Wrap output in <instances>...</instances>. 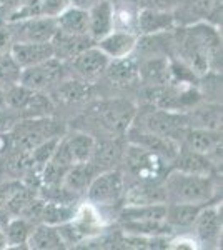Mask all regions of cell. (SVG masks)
Returning <instances> with one entry per match:
<instances>
[{
  "mask_svg": "<svg viewBox=\"0 0 223 250\" xmlns=\"http://www.w3.org/2000/svg\"><path fill=\"white\" fill-rule=\"evenodd\" d=\"M180 145L197 154H203L213 165L222 164V132L202 127H186Z\"/></svg>",
  "mask_w": 223,
  "mask_h": 250,
  "instance_id": "9",
  "label": "cell"
},
{
  "mask_svg": "<svg viewBox=\"0 0 223 250\" xmlns=\"http://www.w3.org/2000/svg\"><path fill=\"white\" fill-rule=\"evenodd\" d=\"M35 95H37V92L19 82L5 90V105L10 110L17 112L20 117V114H25L27 112L30 104L34 102Z\"/></svg>",
  "mask_w": 223,
  "mask_h": 250,
  "instance_id": "31",
  "label": "cell"
},
{
  "mask_svg": "<svg viewBox=\"0 0 223 250\" xmlns=\"http://www.w3.org/2000/svg\"><path fill=\"white\" fill-rule=\"evenodd\" d=\"M28 249H37V250H57V249H65L67 244L62 239L57 225L48 224H35L30 232V237L27 240Z\"/></svg>",
  "mask_w": 223,
  "mask_h": 250,
  "instance_id": "21",
  "label": "cell"
},
{
  "mask_svg": "<svg viewBox=\"0 0 223 250\" xmlns=\"http://www.w3.org/2000/svg\"><path fill=\"white\" fill-rule=\"evenodd\" d=\"M103 125L115 132H123L130 127L133 117H135V107L125 100H110L105 102L99 108Z\"/></svg>",
  "mask_w": 223,
  "mask_h": 250,
  "instance_id": "17",
  "label": "cell"
},
{
  "mask_svg": "<svg viewBox=\"0 0 223 250\" xmlns=\"http://www.w3.org/2000/svg\"><path fill=\"white\" fill-rule=\"evenodd\" d=\"M168 247L170 249H200V244L195 237H190V235H180L178 239L168 242Z\"/></svg>",
  "mask_w": 223,
  "mask_h": 250,
  "instance_id": "39",
  "label": "cell"
},
{
  "mask_svg": "<svg viewBox=\"0 0 223 250\" xmlns=\"http://www.w3.org/2000/svg\"><path fill=\"white\" fill-rule=\"evenodd\" d=\"M12 217L14 215L9 212V208H7L5 205H0V230H3V229L7 227V224L10 222Z\"/></svg>",
  "mask_w": 223,
  "mask_h": 250,
  "instance_id": "43",
  "label": "cell"
},
{
  "mask_svg": "<svg viewBox=\"0 0 223 250\" xmlns=\"http://www.w3.org/2000/svg\"><path fill=\"white\" fill-rule=\"evenodd\" d=\"M67 77H70L67 63L52 57L34 67L23 68L20 75V83L35 92H50Z\"/></svg>",
  "mask_w": 223,
  "mask_h": 250,
  "instance_id": "5",
  "label": "cell"
},
{
  "mask_svg": "<svg viewBox=\"0 0 223 250\" xmlns=\"http://www.w3.org/2000/svg\"><path fill=\"white\" fill-rule=\"evenodd\" d=\"M167 204H210L217 193L213 177L193 175L170 168L163 177Z\"/></svg>",
  "mask_w": 223,
  "mask_h": 250,
  "instance_id": "1",
  "label": "cell"
},
{
  "mask_svg": "<svg viewBox=\"0 0 223 250\" xmlns=\"http://www.w3.org/2000/svg\"><path fill=\"white\" fill-rule=\"evenodd\" d=\"M0 249H7V240L2 230H0Z\"/></svg>",
  "mask_w": 223,
  "mask_h": 250,
  "instance_id": "46",
  "label": "cell"
},
{
  "mask_svg": "<svg viewBox=\"0 0 223 250\" xmlns=\"http://www.w3.org/2000/svg\"><path fill=\"white\" fill-rule=\"evenodd\" d=\"M23 0H0V22H5Z\"/></svg>",
  "mask_w": 223,
  "mask_h": 250,
  "instance_id": "40",
  "label": "cell"
},
{
  "mask_svg": "<svg viewBox=\"0 0 223 250\" xmlns=\"http://www.w3.org/2000/svg\"><path fill=\"white\" fill-rule=\"evenodd\" d=\"M175 27V19H173L172 12L139 7V12H137V34H139V37L167 34Z\"/></svg>",
  "mask_w": 223,
  "mask_h": 250,
  "instance_id": "13",
  "label": "cell"
},
{
  "mask_svg": "<svg viewBox=\"0 0 223 250\" xmlns=\"http://www.w3.org/2000/svg\"><path fill=\"white\" fill-rule=\"evenodd\" d=\"M9 52L22 70L54 57L52 42H14Z\"/></svg>",
  "mask_w": 223,
  "mask_h": 250,
  "instance_id": "14",
  "label": "cell"
},
{
  "mask_svg": "<svg viewBox=\"0 0 223 250\" xmlns=\"http://www.w3.org/2000/svg\"><path fill=\"white\" fill-rule=\"evenodd\" d=\"M50 94L63 104H79L92 95V85L90 82H85L77 77H67L55 88H52Z\"/></svg>",
  "mask_w": 223,
  "mask_h": 250,
  "instance_id": "25",
  "label": "cell"
},
{
  "mask_svg": "<svg viewBox=\"0 0 223 250\" xmlns=\"http://www.w3.org/2000/svg\"><path fill=\"white\" fill-rule=\"evenodd\" d=\"M178 0H142L140 7H148L153 10H163V12H173Z\"/></svg>",
  "mask_w": 223,
  "mask_h": 250,
  "instance_id": "38",
  "label": "cell"
},
{
  "mask_svg": "<svg viewBox=\"0 0 223 250\" xmlns=\"http://www.w3.org/2000/svg\"><path fill=\"white\" fill-rule=\"evenodd\" d=\"M97 173L99 172H97V165L93 164V160H88V162L83 164H75L67 168L62 185L67 190L75 193V195H80V193H85L88 184L92 182V179Z\"/></svg>",
  "mask_w": 223,
  "mask_h": 250,
  "instance_id": "23",
  "label": "cell"
},
{
  "mask_svg": "<svg viewBox=\"0 0 223 250\" xmlns=\"http://www.w3.org/2000/svg\"><path fill=\"white\" fill-rule=\"evenodd\" d=\"M70 7V0H39V10L43 17L57 19Z\"/></svg>",
  "mask_w": 223,
  "mask_h": 250,
  "instance_id": "35",
  "label": "cell"
},
{
  "mask_svg": "<svg viewBox=\"0 0 223 250\" xmlns=\"http://www.w3.org/2000/svg\"><path fill=\"white\" fill-rule=\"evenodd\" d=\"M170 168H175V170L185 173H193V175L213 177L217 165H213L212 160L203 154H197V152H192L185 147H180L177 157L170 162Z\"/></svg>",
  "mask_w": 223,
  "mask_h": 250,
  "instance_id": "19",
  "label": "cell"
},
{
  "mask_svg": "<svg viewBox=\"0 0 223 250\" xmlns=\"http://www.w3.org/2000/svg\"><path fill=\"white\" fill-rule=\"evenodd\" d=\"M172 14L177 27H188L198 22L220 27L222 23V5H215L213 0H178Z\"/></svg>",
  "mask_w": 223,
  "mask_h": 250,
  "instance_id": "7",
  "label": "cell"
},
{
  "mask_svg": "<svg viewBox=\"0 0 223 250\" xmlns=\"http://www.w3.org/2000/svg\"><path fill=\"white\" fill-rule=\"evenodd\" d=\"M137 43H139V35L137 34L113 29L108 35L100 39L95 45L112 60V59H122V57H127V55H132L137 48Z\"/></svg>",
  "mask_w": 223,
  "mask_h": 250,
  "instance_id": "16",
  "label": "cell"
},
{
  "mask_svg": "<svg viewBox=\"0 0 223 250\" xmlns=\"http://www.w3.org/2000/svg\"><path fill=\"white\" fill-rule=\"evenodd\" d=\"M12 150V137L10 134H0V155Z\"/></svg>",
  "mask_w": 223,
  "mask_h": 250,
  "instance_id": "42",
  "label": "cell"
},
{
  "mask_svg": "<svg viewBox=\"0 0 223 250\" xmlns=\"http://www.w3.org/2000/svg\"><path fill=\"white\" fill-rule=\"evenodd\" d=\"M77 210L75 204H63V202H45L43 205L40 222L48 225H62L74 219Z\"/></svg>",
  "mask_w": 223,
  "mask_h": 250,
  "instance_id": "32",
  "label": "cell"
},
{
  "mask_svg": "<svg viewBox=\"0 0 223 250\" xmlns=\"http://www.w3.org/2000/svg\"><path fill=\"white\" fill-rule=\"evenodd\" d=\"M5 23L9 25L12 42H52L59 30L55 19L43 17V15Z\"/></svg>",
  "mask_w": 223,
  "mask_h": 250,
  "instance_id": "10",
  "label": "cell"
},
{
  "mask_svg": "<svg viewBox=\"0 0 223 250\" xmlns=\"http://www.w3.org/2000/svg\"><path fill=\"white\" fill-rule=\"evenodd\" d=\"M186 127H188V120H186L185 114L168 110V108H153L152 112L142 117L140 130L162 137H170V139L180 142Z\"/></svg>",
  "mask_w": 223,
  "mask_h": 250,
  "instance_id": "8",
  "label": "cell"
},
{
  "mask_svg": "<svg viewBox=\"0 0 223 250\" xmlns=\"http://www.w3.org/2000/svg\"><path fill=\"white\" fill-rule=\"evenodd\" d=\"M92 45H95V42L90 39V35H74L57 30V34L52 39L54 57L62 60V62H68Z\"/></svg>",
  "mask_w": 223,
  "mask_h": 250,
  "instance_id": "18",
  "label": "cell"
},
{
  "mask_svg": "<svg viewBox=\"0 0 223 250\" xmlns=\"http://www.w3.org/2000/svg\"><path fill=\"white\" fill-rule=\"evenodd\" d=\"M108 62H110V59L97 45H92L65 63L68 67L70 77H77L80 80H85V82H92V80L102 77L105 74V68H107Z\"/></svg>",
  "mask_w": 223,
  "mask_h": 250,
  "instance_id": "11",
  "label": "cell"
},
{
  "mask_svg": "<svg viewBox=\"0 0 223 250\" xmlns=\"http://www.w3.org/2000/svg\"><path fill=\"white\" fill-rule=\"evenodd\" d=\"M12 43L14 42H12L9 25H7L5 22H0V55L5 54V52H9Z\"/></svg>",
  "mask_w": 223,
  "mask_h": 250,
  "instance_id": "41",
  "label": "cell"
},
{
  "mask_svg": "<svg viewBox=\"0 0 223 250\" xmlns=\"http://www.w3.org/2000/svg\"><path fill=\"white\" fill-rule=\"evenodd\" d=\"M190 110H192V115H186L188 127L212 128V130L222 128V105L218 104H206L203 107L197 104Z\"/></svg>",
  "mask_w": 223,
  "mask_h": 250,
  "instance_id": "29",
  "label": "cell"
},
{
  "mask_svg": "<svg viewBox=\"0 0 223 250\" xmlns=\"http://www.w3.org/2000/svg\"><path fill=\"white\" fill-rule=\"evenodd\" d=\"M57 29L65 34L88 35V10L70 5L55 19Z\"/></svg>",
  "mask_w": 223,
  "mask_h": 250,
  "instance_id": "27",
  "label": "cell"
},
{
  "mask_svg": "<svg viewBox=\"0 0 223 250\" xmlns=\"http://www.w3.org/2000/svg\"><path fill=\"white\" fill-rule=\"evenodd\" d=\"M12 150L28 152L52 137H60V127L50 117L20 119L10 132Z\"/></svg>",
  "mask_w": 223,
  "mask_h": 250,
  "instance_id": "2",
  "label": "cell"
},
{
  "mask_svg": "<svg viewBox=\"0 0 223 250\" xmlns=\"http://www.w3.org/2000/svg\"><path fill=\"white\" fill-rule=\"evenodd\" d=\"M22 187L20 180H9V182H0V205H5L9 199Z\"/></svg>",
  "mask_w": 223,
  "mask_h": 250,
  "instance_id": "37",
  "label": "cell"
},
{
  "mask_svg": "<svg viewBox=\"0 0 223 250\" xmlns=\"http://www.w3.org/2000/svg\"><path fill=\"white\" fill-rule=\"evenodd\" d=\"M99 0H70V5L74 7H80V9H90L93 3H97Z\"/></svg>",
  "mask_w": 223,
  "mask_h": 250,
  "instance_id": "44",
  "label": "cell"
},
{
  "mask_svg": "<svg viewBox=\"0 0 223 250\" xmlns=\"http://www.w3.org/2000/svg\"><path fill=\"white\" fill-rule=\"evenodd\" d=\"M20 75H22V68L12 59L10 52H5V54L0 55V88L7 90L12 85L19 83Z\"/></svg>",
  "mask_w": 223,
  "mask_h": 250,
  "instance_id": "34",
  "label": "cell"
},
{
  "mask_svg": "<svg viewBox=\"0 0 223 250\" xmlns=\"http://www.w3.org/2000/svg\"><path fill=\"white\" fill-rule=\"evenodd\" d=\"M125 159H127L130 172L135 177H139L142 182H158L162 177H165L167 165L170 164L157 152H152L135 144H130Z\"/></svg>",
  "mask_w": 223,
  "mask_h": 250,
  "instance_id": "6",
  "label": "cell"
},
{
  "mask_svg": "<svg viewBox=\"0 0 223 250\" xmlns=\"http://www.w3.org/2000/svg\"><path fill=\"white\" fill-rule=\"evenodd\" d=\"M87 202L93 204L95 207H113L119 204L125 195V177L117 168L112 170L99 172L88 184L87 190Z\"/></svg>",
  "mask_w": 223,
  "mask_h": 250,
  "instance_id": "3",
  "label": "cell"
},
{
  "mask_svg": "<svg viewBox=\"0 0 223 250\" xmlns=\"http://www.w3.org/2000/svg\"><path fill=\"white\" fill-rule=\"evenodd\" d=\"M20 120V117L17 112L10 110V108L3 107L0 108V134H10L12 128L15 127V124H17Z\"/></svg>",
  "mask_w": 223,
  "mask_h": 250,
  "instance_id": "36",
  "label": "cell"
},
{
  "mask_svg": "<svg viewBox=\"0 0 223 250\" xmlns=\"http://www.w3.org/2000/svg\"><path fill=\"white\" fill-rule=\"evenodd\" d=\"M113 14L115 7L108 0H99L88 9V35L95 43L115 29Z\"/></svg>",
  "mask_w": 223,
  "mask_h": 250,
  "instance_id": "15",
  "label": "cell"
},
{
  "mask_svg": "<svg viewBox=\"0 0 223 250\" xmlns=\"http://www.w3.org/2000/svg\"><path fill=\"white\" fill-rule=\"evenodd\" d=\"M192 227L200 247H218L222 239V205H203Z\"/></svg>",
  "mask_w": 223,
  "mask_h": 250,
  "instance_id": "12",
  "label": "cell"
},
{
  "mask_svg": "<svg viewBox=\"0 0 223 250\" xmlns=\"http://www.w3.org/2000/svg\"><path fill=\"white\" fill-rule=\"evenodd\" d=\"M105 75L117 85H128V83L139 80V60L133 55L112 59L105 68Z\"/></svg>",
  "mask_w": 223,
  "mask_h": 250,
  "instance_id": "24",
  "label": "cell"
},
{
  "mask_svg": "<svg viewBox=\"0 0 223 250\" xmlns=\"http://www.w3.org/2000/svg\"><path fill=\"white\" fill-rule=\"evenodd\" d=\"M97 148V142L92 135L85 132H74V134L62 135L57 144V148L52 155L50 162L60 167H72L75 164H83L92 159Z\"/></svg>",
  "mask_w": 223,
  "mask_h": 250,
  "instance_id": "4",
  "label": "cell"
},
{
  "mask_svg": "<svg viewBox=\"0 0 223 250\" xmlns=\"http://www.w3.org/2000/svg\"><path fill=\"white\" fill-rule=\"evenodd\" d=\"M112 2L113 5H135V7H140L142 0H108Z\"/></svg>",
  "mask_w": 223,
  "mask_h": 250,
  "instance_id": "45",
  "label": "cell"
},
{
  "mask_svg": "<svg viewBox=\"0 0 223 250\" xmlns=\"http://www.w3.org/2000/svg\"><path fill=\"white\" fill-rule=\"evenodd\" d=\"M35 224H32L30 220L23 219V217L14 215L10 222L7 224V227L3 229V235L7 240V249L9 247H22L27 245V240L30 237V232L34 229Z\"/></svg>",
  "mask_w": 223,
  "mask_h": 250,
  "instance_id": "30",
  "label": "cell"
},
{
  "mask_svg": "<svg viewBox=\"0 0 223 250\" xmlns=\"http://www.w3.org/2000/svg\"><path fill=\"white\" fill-rule=\"evenodd\" d=\"M167 204L150 205H125L120 217L122 220H165Z\"/></svg>",
  "mask_w": 223,
  "mask_h": 250,
  "instance_id": "33",
  "label": "cell"
},
{
  "mask_svg": "<svg viewBox=\"0 0 223 250\" xmlns=\"http://www.w3.org/2000/svg\"><path fill=\"white\" fill-rule=\"evenodd\" d=\"M125 205H150L167 204L163 185L158 182H142L130 190H125Z\"/></svg>",
  "mask_w": 223,
  "mask_h": 250,
  "instance_id": "22",
  "label": "cell"
},
{
  "mask_svg": "<svg viewBox=\"0 0 223 250\" xmlns=\"http://www.w3.org/2000/svg\"><path fill=\"white\" fill-rule=\"evenodd\" d=\"M202 208H203V205L200 204H167L165 222L173 230L175 229H188L195 224Z\"/></svg>",
  "mask_w": 223,
  "mask_h": 250,
  "instance_id": "28",
  "label": "cell"
},
{
  "mask_svg": "<svg viewBox=\"0 0 223 250\" xmlns=\"http://www.w3.org/2000/svg\"><path fill=\"white\" fill-rule=\"evenodd\" d=\"M70 222L77 230L82 233L83 239H90V237L99 235L105 227V220L102 213H100V208L90 202L77 205L75 215Z\"/></svg>",
  "mask_w": 223,
  "mask_h": 250,
  "instance_id": "20",
  "label": "cell"
},
{
  "mask_svg": "<svg viewBox=\"0 0 223 250\" xmlns=\"http://www.w3.org/2000/svg\"><path fill=\"white\" fill-rule=\"evenodd\" d=\"M168 59L150 57L139 63V80L148 87L168 85Z\"/></svg>",
  "mask_w": 223,
  "mask_h": 250,
  "instance_id": "26",
  "label": "cell"
}]
</instances>
